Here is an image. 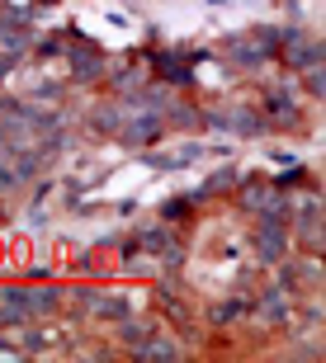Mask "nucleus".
I'll return each mask as SVG.
<instances>
[{
    "label": "nucleus",
    "instance_id": "nucleus-1",
    "mask_svg": "<svg viewBox=\"0 0 326 363\" xmlns=\"http://www.w3.org/2000/svg\"><path fill=\"white\" fill-rule=\"evenodd\" d=\"M156 118H142V123H128V142H156Z\"/></svg>",
    "mask_w": 326,
    "mask_h": 363
}]
</instances>
